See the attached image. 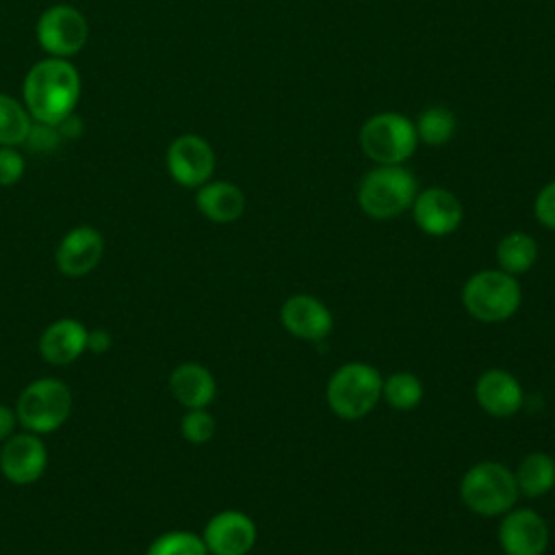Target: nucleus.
<instances>
[{
  "label": "nucleus",
  "instance_id": "31",
  "mask_svg": "<svg viewBox=\"0 0 555 555\" xmlns=\"http://www.w3.org/2000/svg\"><path fill=\"white\" fill-rule=\"evenodd\" d=\"M15 425H17L15 408L0 403V442H4L9 436L15 434Z\"/></svg>",
  "mask_w": 555,
  "mask_h": 555
},
{
  "label": "nucleus",
  "instance_id": "2",
  "mask_svg": "<svg viewBox=\"0 0 555 555\" xmlns=\"http://www.w3.org/2000/svg\"><path fill=\"white\" fill-rule=\"evenodd\" d=\"M418 193L416 178L403 165H377L366 171L358 186V204L371 219L384 221L412 208Z\"/></svg>",
  "mask_w": 555,
  "mask_h": 555
},
{
  "label": "nucleus",
  "instance_id": "1",
  "mask_svg": "<svg viewBox=\"0 0 555 555\" xmlns=\"http://www.w3.org/2000/svg\"><path fill=\"white\" fill-rule=\"evenodd\" d=\"M22 95L35 121L56 126L76 111L80 98L78 69L67 59L48 56L28 69Z\"/></svg>",
  "mask_w": 555,
  "mask_h": 555
},
{
  "label": "nucleus",
  "instance_id": "20",
  "mask_svg": "<svg viewBox=\"0 0 555 555\" xmlns=\"http://www.w3.org/2000/svg\"><path fill=\"white\" fill-rule=\"evenodd\" d=\"M518 494L529 499H538L553 490L555 486V460L548 453L535 451L520 460L518 468L514 470Z\"/></svg>",
  "mask_w": 555,
  "mask_h": 555
},
{
  "label": "nucleus",
  "instance_id": "15",
  "mask_svg": "<svg viewBox=\"0 0 555 555\" xmlns=\"http://www.w3.org/2000/svg\"><path fill=\"white\" fill-rule=\"evenodd\" d=\"M280 321L288 334L310 343L323 340L334 327L332 312L312 295L288 297L280 308Z\"/></svg>",
  "mask_w": 555,
  "mask_h": 555
},
{
  "label": "nucleus",
  "instance_id": "17",
  "mask_svg": "<svg viewBox=\"0 0 555 555\" xmlns=\"http://www.w3.org/2000/svg\"><path fill=\"white\" fill-rule=\"evenodd\" d=\"M87 327L78 319H56L39 336V353L48 364L65 366L87 351Z\"/></svg>",
  "mask_w": 555,
  "mask_h": 555
},
{
  "label": "nucleus",
  "instance_id": "13",
  "mask_svg": "<svg viewBox=\"0 0 555 555\" xmlns=\"http://www.w3.org/2000/svg\"><path fill=\"white\" fill-rule=\"evenodd\" d=\"M412 217L425 234L449 236L460 228L464 210L455 193L442 186H429L416 193L412 202Z\"/></svg>",
  "mask_w": 555,
  "mask_h": 555
},
{
  "label": "nucleus",
  "instance_id": "27",
  "mask_svg": "<svg viewBox=\"0 0 555 555\" xmlns=\"http://www.w3.org/2000/svg\"><path fill=\"white\" fill-rule=\"evenodd\" d=\"M24 169V156L11 145H0V186H13L15 182H20Z\"/></svg>",
  "mask_w": 555,
  "mask_h": 555
},
{
  "label": "nucleus",
  "instance_id": "22",
  "mask_svg": "<svg viewBox=\"0 0 555 555\" xmlns=\"http://www.w3.org/2000/svg\"><path fill=\"white\" fill-rule=\"evenodd\" d=\"M414 126H416L418 141H423L425 145H431V147H440L453 139V134L457 130V119L451 108H447L442 104H434V106H427L418 115Z\"/></svg>",
  "mask_w": 555,
  "mask_h": 555
},
{
  "label": "nucleus",
  "instance_id": "8",
  "mask_svg": "<svg viewBox=\"0 0 555 555\" xmlns=\"http://www.w3.org/2000/svg\"><path fill=\"white\" fill-rule=\"evenodd\" d=\"M39 46L56 59H72L89 39L87 17L69 4H54L46 9L35 26Z\"/></svg>",
  "mask_w": 555,
  "mask_h": 555
},
{
  "label": "nucleus",
  "instance_id": "28",
  "mask_svg": "<svg viewBox=\"0 0 555 555\" xmlns=\"http://www.w3.org/2000/svg\"><path fill=\"white\" fill-rule=\"evenodd\" d=\"M59 141H61V134H59L56 126L41 124V121L33 119V126L28 130L24 145H28V150H33V152H50L59 145Z\"/></svg>",
  "mask_w": 555,
  "mask_h": 555
},
{
  "label": "nucleus",
  "instance_id": "6",
  "mask_svg": "<svg viewBox=\"0 0 555 555\" xmlns=\"http://www.w3.org/2000/svg\"><path fill=\"white\" fill-rule=\"evenodd\" d=\"M382 382L384 379L375 366L366 362H347L327 379V405L340 418H362L382 399Z\"/></svg>",
  "mask_w": 555,
  "mask_h": 555
},
{
  "label": "nucleus",
  "instance_id": "30",
  "mask_svg": "<svg viewBox=\"0 0 555 555\" xmlns=\"http://www.w3.org/2000/svg\"><path fill=\"white\" fill-rule=\"evenodd\" d=\"M113 347V336L104 327H95L87 332V351L91 353H106Z\"/></svg>",
  "mask_w": 555,
  "mask_h": 555
},
{
  "label": "nucleus",
  "instance_id": "18",
  "mask_svg": "<svg viewBox=\"0 0 555 555\" xmlns=\"http://www.w3.org/2000/svg\"><path fill=\"white\" fill-rule=\"evenodd\" d=\"M169 392L186 410L208 408L217 395V382L204 364L182 362L169 373Z\"/></svg>",
  "mask_w": 555,
  "mask_h": 555
},
{
  "label": "nucleus",
  "instance_id": "25",
  "mask_svg": "<svg viewBox=\"0 0 555 555\" xmlns=\"http://www.w3.org/2000/svg\"><path fill=\"white\" fill-rule=\"evenodd\" d=\"M145 555H208L202 535L191 531H167L150 542Z\"/></svg>",
  "mask_w": 555,
  "mask_h": 555
},
{
  "label": "nucleus",
  "instance_id": "32",
  "mask_svg": "<svg viewBox=\"0 0 555 555\" xmlns=\"http://www.w3.org/2000/svg\"><path fill=\"white\" fill-rule=\"evenodd\" d=\"M56 130H59L61 137L76 139V137L82 132V124H80V119L76 117V113H72V115L65 117L61 124H56Z\"/></svg>",
  "mask_w": 555,
  "mask_h": 555
},
{
  "label": "nucleus",
  "instance_id": "7",
  "mask_svg": "<svg viewBox=\"0 0 555 555\" xmlns=\"http://www.w3.org/2000/svg\"><path fill=\"white\" fill-rule=\"evenodd\" d=\"M416 145L414 121L395 111L377 113L360 128V147L377 165H403Z\"/></svg>",
  "mask_w": 555,
  "mask_h": 555
},
{
  "label": "nucleus",
  "instance_id": "23",
  "mask_svg": "<svg viewBox=\"0 0 555 555\" xmlns=\"http://www.w3.org/2000/svg\"><path fill=\"white\" fill-rule=\"evenodd\" d=\"M33 117L26 111L24 102H17L13 95L0 93V145H24Z\"/></svg>",
  "mask_w": 555,
  "mask_h": 555
},
{
  "label": "nucleus",
  "instance_id": "19",
  "mask_svg": "<svg viewBox=\"0 0 555 555\" xmlns=\"http://www.w3.org/2000/svg\"><path fill=\"white\" fill-rule=\"evenodd\" d=\"M197 210L215 223H232L245 210V195L243 191L225 180H208L197 186L195 193Z\"/></svg>",
  "mask_w": 555,
  "mask_h": 555
},
{
  "label": "nucleus",
  "instance_id": "11",
  "mask_svg": "<svg viewBox=\"0 0 555 555\" xmlns=\"http://www.w3.org/2000/svg\"><path fill=\"white\" fill-rule=\"evenodd\" d=\"M256 522L238 509L217 512L204 527L208 555H247L256 544Z\"/></svg>",
  "mask_w": 555,
  "mask_h": 555
},
{
  "label": "nucleus",
  "instance_id": "4",
  "mask_svg": "<svg viewBox=\"0 0 555 555\" xmlns=\"http://www.w3.org/2000/svg\"><path fill=\"white\" fill-rule=\"evenodd\" d=\"M460 499L477 516H503L518 499L514 473L494 460L477 462L460 479Z\"/></svg>",
  "mask_w": 555,
  "mask_h": 555
},
{
  "label": "nucleus",
  "instance_id": "16",
  "mask_svg": "<svg viewBox=\"0 0 555 555\" xmlns=\"http://www.w3.org/2000/svg\"><path fill=\"white\" fill-rule=\"evenodd\" d=\"M475 399L486 414L505 418L522 408L525 395L520 382L509 371L488 369L475 384Z\"/></svg>",
  "mask_w": 555,
  "mask_h": 555
},
{
  "label": "nucleus",
  "instance_id": "21",
  "mask_svg": "<svg viewBox=\"0 0 555 555\" xmlns=\"http://www.w3.org/2000/svg\"><path fill=\"white\" fill-rule=\"evenodd\" d=\"M538 258V245L527 232H509L496 245L499 269L509 275L527 273Z\"/></svg>",
  "mask_w": 555,
  "mask_h": 555
},
{
  "label": "nucleus",
  "instance_id": "9",
  "mask_svg": "<svg viewBox=\"0 0 555 555\" xmlns=\"http://www.w3.org/2000/svg\"><path fill=\"white\" fill-rule=\"evenodd\" d=\"M48 468V447L39 434L17 431L0 447V473L15 486L35 483Z\"/></svg>",
  "mask_w": 555,
  "mask_h": 555
},
{
  "label": "nucleus",
  "instance_id": "26",
  "mask_svg": "<svg viewBox=\"0 0 555 555\" xmlns=\"http://www.w3.org/2000/svg\"><path fill=\"white\" fill-rule=\"evenodd\" d=\"M217 431V421L206 408L186 410L180 421V434L191 444H206Z\"/></svg>",
  "mask_w": 555,
  "mask_h": 555
},
{
  "label": "nucleus",
  "instance_id": "3",
  "mask_svg": "<svg viewBox=\"0 0 555 555\" xmlns=\"http://www.w3.org/2000/svg\"><path fill=\"white\" fill-rule=\"evenodd\" d=\"M74 397L59 377H39L24 386L15 401L17 423L33 434H52L61 429L72 414Z\"/></svg>",
  "mask_w": 555,
  "mask_h": 555
},
{
  "label": "nucleus",
  "instance_id": "29",
  "mask_svg": "<svg viewBox=\"0 0 555 555\" xmlns=\"http://www.w3.org/2000/svg\"><path fill=\"white\" fill-rule=\"evenodd\" d=\"M533 212L544 228L555 230V180H551L538 191L533 202Z\"/></svg>",
  "mask_w": 555,
  "mask_h": 555
},
{
  "label": "nucleus",
  "instance_id": "24",
  "mask_svg": "<svg viewBox=\"0 0 555 555\" xmlns=\"http://www.w3.org/2000/svg\"><path fill=\"white\" fill-rule=\"evenodd\" d=\"M423 384L414 373L397 371L382 382V397L399 412H410L423 401Z\"/></svg>",
  "mask_w": 555,
  "mask_h": 555
},
{
  "label": "nucleus",
  "instance_id": "10",
  "mask_svg": "<svg viewBox=\"0 0 555 555\" xmlns=\"http://www.w3.org/2000/svg\"><path fill=\"white\" fill-rule=\"evenodd\" d=\"M169 176L186 189H197L210 180L215 171V152L199 134L176 137L165 154Z\"/></svg>",
  "mask_w": 555,
  "mask_h": 555
},
{
  "label": "nucleus",
  "instance_id": "14",
  "mask_svg": "<svg viewBox=\"0 0 555 555\" xmlns=\"http://www.w3.org/2000/svg\"><path fill=\"white\" fill-rule=\"evenodd\" d=\"M104 256V236L93 225L72 228L54 251L59 271L67 278H82L91 273Z\"/></svg>",
  "mask_w": 555,
  "mask_h": 555
},
{
  "label": "nucleus",
  "instance_id": "12",
  "mask_svg": "<svg viewBox=\"0 0 555 555\" xmlns=\"http://www.w3.org/2000/svg\"><path fill=\"white\" fill-rule=\"evenodd\" d=\"M546 520L529 509H509L499 525V544L505 555H544L548 546Z\"/></svg>",
  "mask_w": 555,
  "mask_h": 555
},
{
  "label": "nucleus",
  "instance_id": "5",
  "mask_svg": "<svg viewBox=\"0 0 555 555\" xmlns=\"http://www.w3.org/2000/svg\"><path fill=\"white\" fill-rule=\"evenodd\" d=\"M522 299L516 275L501 269H483L473 273L462 288L466 312L481 323H501L514 317Z\"/></svg>",
  "mask_w": 555,
  "mask_h": 555
}]
</instances>
